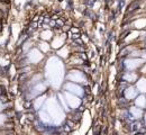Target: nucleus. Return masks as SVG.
I'll use <instances>...</instances> for the list:
<instances>
[{"label": "nucleus", "instance_id": "obj_6", "mask_svg": "<svg viewBox=\"0 0 146 135\" xmlns=\"http://www.w3.org/2000/svg\"><path fill=\"white\" fill-rule=\"evenodd\" d=\"M136 78H137V76H136L135 73H127V74L125 76V79L127 80L128 82H134V81L136 80Z\"/></svg>", "mask_w": 146, "mask_h": 135}, {"label": "nucleus", "instance_id": "obj_1", "mask_svg": "<svg viewBox=\"0 0 146 135\" xmlns=\"http://www.w3.org/2000/svg\"><path fill=\"white\" fill-rule=\"evenodd\" d=\"M66 88L69 89V91H71V92H74V94H80V91L82 92V89H80V87H78V86H75V84H68L66 86Z\"/></svg>", "mask_w": 146, "mask_h": 135}, {"label": "nucleus", "instance_id": "obj_11", "mask_svg": "<svg viewBox=\"0 0 146 135\" xmlns=\"http://www.w3.org/2000/svg\"><path fill=\"white\" fill-rule=\"evenodd\" d=\"M145 120H146V118H145Z\"/></svg>", "mask_w": 146, "mask_h": 135}, {"label": "nucleus", "instance_id": "obj_8", "mask_svg": "<svg viewBox=\"0 0 146 135\" xmlns=\"http://www.w3.org/2000/svg\"><path fill=\"white\" fill-rule=\"evenodd\" d=\"M40 47H42L43 51H48V50H50L48 44H46V43H40Z\"/></svg>", "mask_w": 146, "mask_h": 135}, {"label": "nucleus", "instance_id": "obj_5", "mask_svg": "<svg viewBox=\"0 0 146 135\" xmlns=\"http://www.w3.org/2000/svg\"><path fill=\"white\" fill-rule=\"evenodd\" d=\"M135 96H136V90L134 88H129V89L126 90V97H127L128 99H131Z\"/></svg>", "mask_w": 146, "mask_h": 135}, {"label": "nucleus", "instance_id": "obj_9", "mask_svg": "<svg viewBox=\"0 0 146 135\" xmlns=\"http://www.w3.org/2000/svg\"><path fill=\"white\" fill-rule=\"evenodd\" d=\"M5 120H6V118H5V116L0 115V126H2V125H3V123H5Z\"/></svg>", "mask_w": 146, "mask_h": 135}, {"label": "nucleus", "instance_id": "obj_10", "mask_svg": "<svg viewBox=\"0 0 146 135\" xmlns=\"http://www.w3.org/2000/svg\"><path fill=\"white\" fill-rule=\"evenodd\" d=\"M1 109H2V102L0 101V110H1Z\"/></svg>", "mask_w": 146, "mask_h": 135}, {"label": "nucleus", "instance_id": "obj_4", "mask_svg": "<svg viewBox=\"0 0 146 135\" xmlns=\"http://www.w3.org/2000/svg\"><path fill=\"white\" fill-rule=\"evenodd\" d=\"M130 113L134 115L135 118H139V117L142 116V114H143V112H142L139 108H135V107H133V108L130 109Z\"/></svg>", "mask_w": 146, "mask_h": 135}, {"label": "nucleus", "instance_id": "obj_3", "mask_svg": "<svg viewBox=\"0 0 146 135\" xmlns=\"http://www.w3.org/2000/svg\"><path fill=\"white\" fill-rule=\"evenodd\" d=\"M137 88H138L142 92H145L146 91V79L139 80V82L137 83Z\"/></svg>", "mask_w": 146, "mask_h": 135}, {"label": "nucleus", "instance_id": "obj_2", "mask_svg": "<svg viewBox=\"0 0 146 135\" xmlns=\"http://www.w3.org/2000/svg\"><path fill=\"white\" fill-rule=\"evenodd\" d=\"M136 105L138 106V107H141V108H143V107H145L146 105V99L144 96H139L137 99H136Z\"/></svg>", "mask_w": 146, "mask_h": 135}, {"label": "nucleus", "instance_id": "obj_7", "mask_svg": "<svg viewBox=\"0 0 146 135\" xmlns=\"http://www.w3.org/2000/svg\"><path fill=\"white\" fill-rule=\"evenodd\" d=\"M51 35H52V33H51V32H46V33L44 32V33L42 34V39H51Z\"/></svg>", "mask_w": 146, "mask_h": 135}]
</instances>
